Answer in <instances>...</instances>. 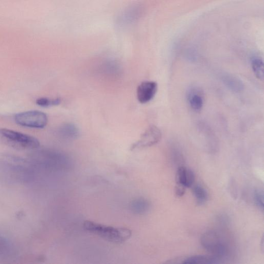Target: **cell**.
Masks as SVG:
<instances>
[{
	"instance_id": "obj_11",
	"label": "cell",
	"mask_w": 264,
	"mask_h": 264,
	"mask_svg": "<svg viewBox=\"0 0 264 264\" xmlns=\"http://www.w3.org/2000/svg\"><path fill=\"white\" fill-rule=\"evenodd\" d=\"M222 81L225 86L234 93H239L244 90V83L237 76L226 74L223 75Z\"/></svg>"
},
{
	"instance_id": "obj_14",
	"label": "cell",
	"mask_w": 264,
	"mask_h": 264,
	"mask_svg": "<svg viewBox=\"0 0 264 264\" xmlns=\"http://www.w3.org/2000/svg\"><path fill=\"white\" fill-rule=\"evenodd\" d=\"M131 207L134 213L142 215L150 210L151 203L144 198H139L132 202Z\"/></svg>"
},
{
	"instance_id": "obj_7",
	"label": "cell",
	"mask_w": 264,
	"mask_h": 264,
	"mask_svg": "<svg viewBox=\"0 0 264 264\" xmlns=\"http://www.w3.org/2000/svg\"><path fill=\"white\" fill-rule=\"evenodd\" d=\"M157 84L154 81H144L137 89V98L142 104L151 101L157 91Z\"/></svg>"
},
{
	"instance_id": "obj_13",
	"label": "cell",
	"mask_w": 264,
	"mask_h": 264,
	"mask_svg": "<svg viewBox=\"0 0 264 264\" xmlns=\"http://www.w3.org/2000/svg\"><path fill=\"white\" fill-rule=\"evenodd\" d=\"M219 258L212 256H194L189 257L183 262L185 264H212L220 263Z\"/></svg>"
},
{
	"instance_id": "obj_5",
	"label": "cell",
	"mask_w": 264,
	"mask_h": 264,
	"mask_svg": "<svg viewBox=\"0 0 264 264\" xmlns=\"http://www.w3.org/2000/svg\"><path fill=\"white\" fill-rule=\"evenodd\" d=\"M203 247L220 260L227 254V247L221 236L214 231L204 233L201 238Z\"/></svg>"
},
{
	"instance_id": "obj_2",
	"label": "cell",
	"mask_w": 264,
	"mask_h": 264,
	"mask_svg": "<svg viewBox=\"0 0 264 264\" xmlns=\"http://www.w3.org/2000/svg\"><path fill=\"white\" fill-rule=\"evenodd\" d=\"M85 230L105 239L109 242L121 244L130 239L132 233L126 227H115L87 221L83 224Z\"/></svg>"
},
{
	"instance_id": "obj_8",
	"label": "cell",
	"mask_w": 264,
	"mask_h": 264,
	"mask_svg": "<svg viewBox=\"0 0 264 264\" xmlns=\"http://www.w3.org/2000/svg\"><path fill=\"white\" fill-rule=\"evenodd\" d=\"M187 99L190 108L194 112H199L203 108L204 96L202 90L198 87L190 88L187 94Z\"/></svg>"
},
{
	"instance_id": "obj_10",
	"label": "cell",
	"mask_w": 264,
	"mask_h": 264,
	"mask_svg": "<svg viewBox=\"0 0 264 264\" xmlns=\"http://www.w3.org/2000/svg\"><path fill=\"white\" fill-rule=\"evenodd\" d=\"M194 175L193 172L184 166L179 167L177 174V183L186 188L191 187L194 183Z\"/></svg>"
},
{
	"instance_id": "obj_1",
	"label": "cell",
	"mask_w": 264,
	"mask_h": 264,
	"mask_svg": "<svg viewBox=\"0 0 264 264\" xmlns=\"http://www.w3.org/2000/svg\"><path fill=\"white\" fill-rule=\"evenodd\" d=\"M36 169L28 159L7 153H0V182L22 185L32 181Z\"/></svg>"
},
{
	"instance_id": "obj_19",
	"label": "cell",
	"mask_w": 264,
	"mask_h": 264,
	"mask_svg": "<svg viewBox=\"0 0 264 264\" xmlns=\"http://www.w3.org/2000/svg\"><path fill=\"white\" fill-rule=\"evenodd\" d=\"M254 200L256 204L261 210L264 209V193L261 190H256L254 193Z\"/></svg>"
},
{
	"instance_id": "obj_17",
	"label": "cell",
	"mask_w": 264,
	"mask_h": 264,
	"mask_svg": "<svg viewBox=\"0 0 264 264\" xmlns=\"http://www.w3.org/2000/svg\"><path fill=\"white\" fill-rule=\"evenodd\" d=\"M192 191L198 204L202 205L207 200L208 193L201 186L197 185L193 186Z\"/></svg>"
},
{
	"instance_id": "obj_4",
	"label": "cell",
	"mask_w": 264,
	"mask_h": 264,
	"mask_svg": "<svg viewBox=\"0 0 264 264\" xmlns=\"http://www.w3.org/2000/svg\"><path fill=\"white\" fill-rule=\"evenodd\" d=\"M15 121L22 127L42 129L47 125L48 119L47 114L42 112L30 111L16 114Z\"/></svg>"
},
{
	"instance_id": "obj_15",
	"label": "cell",
	"mask_w": 264,
	"mask_h": 264,
	"mask_svg": "<svg viewBox=\"0 0 264 264\" xmlns=\"http://www.w3.org/2000/svg\"><path fill=\"white\" fill-rule=\"evenodd\" d=\"M252 71L256 77L260 81H263L264 78V62L261 57L254 56L251 60Z\"/></svg>"
},
{
	"instance_id": "obj_20",
	"label": "cell",
	"mask_w": 264,
	"mask_h": 264,
	"mask_svg": "<svg viewBox=\"0 0 264 264\" xmlns=\"http://www.w3.org/2000/svg\"><path fill=\"white\" fill-rule=\"evenodd\" d=\"M186 189L185 187H184L179 184H177V186L176 187V193L177 196L178 197H182L186 193Z\"/></svg>"
},
{
	"instance_id": "obj_16",
	"label": "cell",
	"mask_w": 264,
	"mask_h": 264,
	"mask_svg": "<svg viewBox=\"0 0 264 264\" xmlns=\"http://www.w3.org/2000/svg\"><path fill=\"white\" fill-rule=\"evenodd\" d=\"M60 134L70 139H76L79 135V131L75 125L73 124H66L60 130Z\"/></svg>"
},
{
	"instance_id": "obj_6",
	"label": "cell",
	"mask_w": 264,
	"mask_h": 264,
	"mask_svg": "<svg viewBox=\"0 0 264 264\" xmlns=\"http://www.w3.org/2000/svg\"><path fill=\"white\" fill-rule=\"evenodd\" d=\"M161 131L155 125L150 126L142 135L140 140L132 145L131 150L154 146L161 140Z\"/></svg>"
},
{
	"instance_id": "obj_9",
	"label": "cell",
	"mask_w": 264,
	"mask_h": 264,
	"mask_svg": "<svg viewBox=\"0 0 264 264\" xmlns=\"http://www.w3.org/2000/svg\"><path fill=\"white\" fill-rule=\"evenodd\" d=\"M15 255V248L11 241L3 235L0 234V260H9Z\"/></svg>"
},
{
	"instance_id": "obj_3",
	"label": "cell",
	"mask_w": 264,
	"mask_h": 264,
	"mask_svg": "<svg viewBox=\"0 0 264 264\" xmlns=\"http://www.w3.org/2000/svg\"><path fill=\"white\" fill-rule=\"evenodd\" d=\"M0 139L7 145L19 151H34L40 147L36 137L6 128L0 129Z\"/></svg>"
},
{
	"instance_id": "obj_18",
	"label": "cell",
	"mask_w": 264,
	"mask_h": 264,
	"mask_svg": "<svg viewBox=\"0 0 264 264\" xmlns=\"http://www.w3.org/2000/svg\"><path fill=\"white\" fill-rule=\"evenodd\" d=\"M62 100L60 98L50 99L48 98H39L37 100V104L41 107L49 108L59 106L61 104Z\"/></svg>"
},
{
	"instance_id": "obj_12",
	"label": "cell",
	"mask_w": 264,
	"mask_h": 264,
	"mask_svg": "<svg viewBox=\"0 0 264 264\" xmlns=\"http://www.w3.org/2000/svg\"><path fill=\"white\" fill-rule=\"evenodd\" d=\"M141 13V7L139 6H133L125 10L120 16L119 21L122 25L129 24L136 20Z\"/></svg>"
}]
</instances>
